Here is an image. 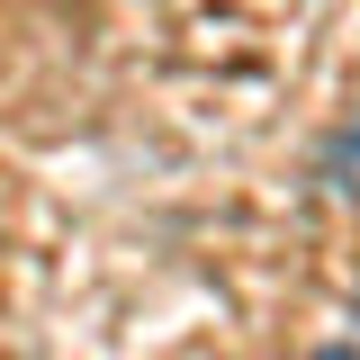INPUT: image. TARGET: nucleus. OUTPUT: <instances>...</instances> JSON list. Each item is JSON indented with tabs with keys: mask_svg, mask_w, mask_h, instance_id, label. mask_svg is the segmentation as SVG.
Returning <instances> with one entry per match:
<instances>
[{
	"mask_svg": "<svg viewBox=\"0 0 360 360\" xmlns=\"http://www.w3.org/2000/svg\"><path fill=\"white\" fill-rule=\"evenodd\" d=\"M315 180H324L342 207H360V117H342V127L324 135V153H315Z\"/></svg>",
	"mask_w": 360,
	"mask_h": 360,
	"instance_id": "f257e3e1",
	"label": "nucleus"
},
{
	"mask_svg": "<svg viewBox=\"0 0 360 360\" xmlns=\"http://www.w3.org/2000/svg\"><path fill=\"white\" fill-rule=\"evenodd\" d=\"M315 360H360V352H342V342H333V352H315Z\"/></svg>",
	"mask_w": 360,
	"mask_h": 360,
	"instance_id": "f03ea898",
	"label": "nucleus"
}]
</instances>
